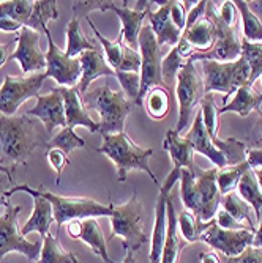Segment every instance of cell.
<instances>
[{"label": "cell", "instance_id": "obj_1", "mask_svg": "<svg viewBox=\"0 0 262 263\" xmlns=\"http://www.w3.org/2000/svg\"><path fill=\"white\" fill-rule=\"evenodd\" d=\"M44 125L27 115L7 117L0 114V162L27 165V159L38 147L46 148L51 140Z\"/></svg>", "mask_w": 262, "mask_h": 263}, {"label": "cell", "instance_id": "obj_2", "mask_svg": "<svg viewBox=\"0 0 262 263\" xmlns=\"http://www.w3.org/2000/svg\"><path fill=\"white\" fill-rule=\"evenodd\" d=\"M101 137H103V145L95 148V152L106 155V158H109L115 164L118 181L125 183L130 172L141 171L146 172L150 177V180L161 187L160 181L156 180L155 174L149 167V159L153 155L152 148L137 147L125 131L117 134H103Z\"/></svg>", "mask_w": 262, "mask_h": 263}, {"label": "cell", "instance_id": "obj_3", "mask_svg": "<svg viewBox=\"0 0 262 263\" xmlns=\"http://www.w3.org/2000/svg\"><path fill=\"white\" fill-rule=\"evenodd\" d=\"M87 109L100 114V134H117L125 131L127 117L134 110V103L130 101L124 91H114L109 84L87 90L82 95Z\"/></svg>", "mask_w": 262, "mask_h": 263}, {"label": "cell", "instance_id": "obj_4", "mask_svg": "<svg viewBox=\"0 0 262 263\" xmlns=\"http://www.w3.org/2000/svg\"><path fill=\"white\" fill-rule=\"evenodd\" d=\"M14 193H27L30 196H40L43 199H46L53 205L54 210V221L57 224V227L60 229L65 222L69 221H85L90 218H100V216H111L112 214V208L111 203L109 205H103L93 199L89 197H65V196H57L54 193H49L43 187L40 189H33L29 184H16L13 186V189L10 191V197Z\"/></svg>", "mask_w": 262, "mask_h": 263}, {"label": "cell", "instance_id": "obj_5", "mask_svg": "<svg viewBox=\"0 0 262 263\" xmlns=\"http://www.w3.org/2000/svg\"><path fill=\"white\" fill-rule=\"evenodd\" d=\"M198 62L188 60L185 66L179 71L176 79V97L179 103V122L176 126V133L182 136V133L191 128L195 117L201 109V103L205 97L204 91V79L196 68Z\"/></svg>", "mask_w": 262, "mask_h": 263}, {"label": "cell", "instance_id": "obj_6", "mask_svg": "<svg viewBox=\"0 0 262 263\" xmlns=\"http://www.w3.org/2000/svg\"><path fill=\"white\" fill-rule=\"evenodd\" d=\"M202 79L204 91L208 93H223V106L228 104V100L232 93L240 87L248 84L250 66L243 57L234 62H215L202 60Z\"/></svg>", "mask_w": 262, "mask_h": 263}, {"label": "cell", "instance_id": "obj_7", "mask_svg": "<svg viewBox=\"0 0 262 263\" xmlns=\"http://www.w3.org/2000/svg\"><path fill=\"white\" fill-rule=\"evenodd\" d=\"M111 238L120 236L125 251H137L142 245L149 243V236L142 229L144 221V205L137 200L136 191L124 205L111 203Z\"/></svg>", "mask_w": 262, "mask_h": 263}, {"label": "cell", "instance_id": "obj_8", "mask_svg": "<svg viewBox=\"0 0 262 263\" xmlns=\"http://www.w3.org/2000/svg\"><path fill=\"white\" fill-rule=\"evenodd\" d=\"M139 54H141V88L136 106H144L147 93L153 87H164L161 78V47L150 26H144L139 35Z\"/></svg>", "mask_w": 262, "mask_h": 263}, {"label": "cell", "instance_id": "obj_9", "mask_svg": "<svg viewBox=\"0 0 262 263\" xmlns=\"http://www.w3.org/2000/svg\"><path fill=\"white\" fill-rule=\"evenodd\" d=\"M205 16H208L217 29V41L215 46L207 52H195L189 60L202 62V60H215V62H234L242 57V40L239 38L237 26L231 27L220 19L218 16V4L207 2Z\"/></svg>", "mask_w": 262, "mask_h": 263}, {"label": "cell", "instance_id": "obj_10", "mask_svg": "<svg viewBox=\"0 0 262 263\" xmlns=\"http://www.w3.org/2000/svg\"><path fill=\"white\" fill-rule=\"evenodd\" d=\"M22 211L21 205L5 203V210L0 214V261L10 252H21L29 260H38L43 241H27L18 226V216Z\"/></svg>", "mask_w": 262, "mask_h": 263}, {"label": "cell", "instance_id": "obj_11", "mask_svg": "<svg viewBox=\"0 0 262 263\" xmlns=\"http://www.w3.org/2000/svg\"><path fill=\"white\" fill-rule=\"evenodd\" d=\"M44 79H47L44 73H33L21 78L7 74L0 87V114L13 117L26 100L33 97L38 98Z\"/></svg>", "mask_w": 262, "mask_h": 263}, {"label": "cell", "instance_id": "obj_12", "mask_svg": "<svg viewBox=\"0 0 262 263\" xmlns=\"http://www.w3.org/2000/svg\"><path fill=\"white\" fill-rule=\"evenodd\" d=\"M47 40V51L46 55V78H53L62 87H76L78 81L81 79V60L79 57L71 59L62 51L60 47L54 43L51 36V30L46 33Z\"/></svg>", "mask_w": 262, "mask_h": 263}, {"label": "cell", "instance_id": "obj_13", "mask_svg": "<svg viewBox=\"0 0 262 263\" xmlns=\"http://www.w3.org/2000/svg\"><path fill=\"white\" fill-rule=\"evenodd\" d=\"M180 180V169L174 167L172 172L166 178L164 184H161L160 193L155 203V221L152 230V241H150V263H160L161 254L166 243V235H168V200L171 197V191L176 183Z\"/></svg>", "mask_w": 262, "mask_h": 263}, {"label": "cell", "instance_id": "obj_14", "mask_svg": "<svg viewBox=\"0 0 262 263\" xmlns=\"http://www.w3.org/2000/svg\"><path fill=\"white\" fill-rule=\"evenodd\" d=\"M254 232L251 229L247 230H224L212 221L210 226L202 232L201 241L208 245L212 249L218 251L224 257H237L240 255L248 246L253 245Z\"/></svg>", "mask_w": 262, "mask_h": 263}, {"label": "cell", "instance_id": "obj_15", "mask_svg": "<svg viewBox=\"0 0 262 263\" xmlns=\"http://www.w3.org/2000/svg\"><path fill=\"white\" fill-rule=\"evenodd\" d=\"M195 181H196V191H198V200H199V206H198V213L195 216L202 221V222H210L221 205V193L217 184V175H218V169L213 167V169H199L196 167L195 172Z\"/></svg>", "mask_w": 262, "mask_h": 263}, {"label": "cell", "instance_id": "obj_16", "mask_svg": "<svg viewBox=\"0 0 262 263\" xmlns=\"http://www.w3.org/2000/svg\"><path fill=\"white\" fill-rule=\"evenodd\" d=\"M8 60H18L24 74L41 73L46 71V55L40 47V33L32 29L22 27L16 38V49L10 54Z\"/></svg>", "mask_w": 262, "mask_h": 263}, {"label": "cell", "instance_id": "obj_17", "mask_svg": "<svg viewBox=\"0 0 262 263\" xmlns=\"http://www.w3.org/2000/svg\"><path fill=\"white\" fill-rule=\"evenodd\" d=\"M26 115L37 117L44 125L47 134H51L56 126H66L65 118V104L59 91V87L51 88V93L40 95L37 98V106L29 109Z\"/></svg>", "mask_w": 262, "mask_h": 263}, {"label": "cell", "instance_id": "obj_18", "mask_svg": "<svg viewBox=\"0 0 262 263\" xmlns=\"http://www.w3.org/2000/svg\"><path fill=\"white\" fill-rule=\"evenodd\" d=\"M59 91L63 98L65 104V118H66V126L73 128L75 126H84L92 134L100 131V125L92 120L89 115V109L85 107L82 97L79 93L78 87H59Z\"/></svg>", "mask_w": 262, "mask_h": 263}, {"label": "cell", "instance_id": "obj_19", "mask_svg": "<svg viewBox=\"0 0 262 263\" xmlns=\"http://www.w3.org/2000/svg\"><path fill=\"white\" fill-rule=\"evenodd\" d=\"M189 142H191V147H193V152L195 153H199L202 156H205L213 165L217 167L218 171L221 169H226L229 167L228 164V159L226 156L223 155V152L210 140L204 125H202V115H201V110L198 112V115L195 117V122L191 125V128L188 129V133L185 134Z\"/></svg>", "mask_w": 262, "mask_h": 263}, {"label": "cell", "instance_id": "obj_20", "mask_svg": "<svg viewBox=\"0 0 262 263\" xmlns=\"http://www.w3.org/2000/svg\"><path fill=\"white\" fill-rule=\"evenodd\" d=\"M174 0H166L163 2V5H158L156 11H149L147 13V19L150 22V27L152 32L156 36V43L158 46H164V44H169V46H177V43L182 38V32L174 26V22L171 19V5H172Z\"/></svg>", "mask_w": 262, "mask_h": 263}, {"label": "cell", "instance_id": "obj_21", "mask_svg": "<svg viewBox=\"0 0 262 263\" xmlns=\"http://www.w3.org/2000/svg\"><path fill=\"white\" fill-rule=\"evenodd\" d=\"M128 2H124V5H117V2H109L108 11H114L118 19L122 21V35L124 43L130 46L131 49L139 52V35L142 30V22L147 17V13L150 11H136L134 8H130L127 5Z\"/></svg>", "mask_w": 262, "mask_h": 263}, {"label": "cell", "instance_id": "obj_22", "mask_svg": "<svg viewBox=\"0 0 262 263\" xmlns=\"http://www.w3.org/2000/svg\"><path fill=\"white\" fill-rule=\"evenodd\" d=\"M81 60V79H79V93L81 97L89 90V85L97 81L100 76H115V71L108 65L104 55L100 49L85 51L79 55Z\"/></svg>", "mask_w": 262, "mask_h": 263}, {"label": "cell", "instance_id": "obj_23", "mask_svg": "<svg viewBox=\"0 0 262 263\" xmlns=\"http://www.w3.org/2000/svg\"><path fill=\"white\" fill-rule=\"evenodd\" d=\"M163 148L169 153L174 167H177V169H188L191 174L195 172V169L198 167L195 162V152L191 147V142H189L186 136H180L174 129H169L166 133Z\"/></svg>", "mask_w": 262, "mask_h": 263}, {"label": "cell", "instance_id": "obj_24", "mask_svg": "<svg viewBox=\"0 0 262 263\" xmlns=\"http://www.w3.org/2000/svg\"><path fill=\"white\" fill-rule=\"evenodd\" d=\"M188 246V243L182 238L177 226V214L172 196L168 200V235H166V243L161 254L160 263H179L182 251Z\"/></svg>", "mask_w": 262, "mask_h": 263}, {"label": "cell", "instance_id": "obj_25", "mask_svg": "<svg viewBox=\"0 0 262 263\" xmlns=\"http://www.w3.org/2000/svg\"><path fill=\"white\" fill-rule=\"evenodd\" d=\"M182 38L191 44L195 52H207L215 46L217 41L215 24L208 16H202L191 27L183 30Z\"/></svg>", "mask_w": 262, "mask_h": 263}, {"label": "cell", "instance_id": "obj_26", "mask_svg": "<svg viewBox=\"0 0 262 263\" xmlns=\"http://www.w3.org/2000/svg\"><path fill=\"white\" fill-rule=\"evenodd\" d=\"M33 197V213L30 219L22 226L21 233L24 236H27L32 232H38L41 238H44L49 233V229L54 221V210L53 205L47 202L46 199L40 196H32Z\"/></svg>", "mask_w": 262, "mask_h": 263}, {"label": "cell", "instance_id": "obj_27", "mask_svg": "<svg viewBox=\"0 0 262 263\" xmlns=\"http://www.w3.org/2000/svg\"><path fill=\"white\" fill-rule=\"evenodd\" d=\"M262 93H257L251 85H243L235 91V97L218 109V115L226 112H235L240 117H248L253 110H260Z\"/></svg>", "mask_w": 262, "mask_h": 263}, {"label": "cell", "instance_id": "obj_28", "mask_svg": "<svg viewBox=\"0 0 262 263\" xmlns=\"http://www.w3.org/2000/svg\"><path fill=\"white\" fill-rule=\"evenodd\" d=\"M81 22H79V17L73 16L68 24H66V30H65V35H66V49H65V54L71 59H76L79 57L82 52L85 51H95L98 49L97 44L93 41H90L84 32L81 30Z\"/></svg>", "mask_w": 262, "mask_h": 263}, {"label": "cell", "instance_id": "obj_29", "mask_svg": "<svg viewBox=\"0 0 262 263\" xmlns=\"http://www.w3.org/2000/svg\"><path fill=\"white\" fill-rule=\"evenodd\" d=\"M79 240L82 243H85L103 261H106V263H117L108 254V248H106V240H104L103 230H101L98 221L95 219V218L82 221V233H81Z\"/></svg>", "mask_w": 262, "mask_h": 263}, {"label": "cell", "instance_id": "obj_30", "mask_svg": "<svg viewBox=\"0 0 262 263\" xmlns=\"http://www.w3.org/2000/svg\"><path fill=\"white\" fill-rule=\"evenodd\" d=\"M87 22H89V26H90V29H92V33L97 36V41L101 44V47L104 49V54H106V62H108V65L114 69V71H117L118 68H120V65H122V59H124V51H125V43H124V35H122V32H120V35H118V38L115 40V41H111V40H108L98 29H97V26L92 22V19L87 16Z\"/></svg>", "mask_w": 262, "mask_h": 263}, {"label": "cell", "instance_id": "obj_31", "mask_svg": "<svg viewBox=\"0 0 262 263\" xmlns=\"http://www.w3.org/2000/svg\"><path fill=\"white\" fill-rule=\"evenodd\" d=\"M221 208L228 211L231 216L242 224H247L250 229L256 230L254 227V216H253V208L240 197L237 191H232L229 194H224L221 199Z\"/></svg>", "mask_w": 262, "mask_h": 263}, {"label": "cell", "instance_id": "obj_32", "mask_svg": "<svg viewBox=\"0 0 262 263\" xmlns=\"http://www.w3.org/2000/svg\"><path fill=\"white\" fill-rule=\"evenodd\" d=\"M57 17H59V11L56 7V2H51V0L33 2V10H32L29 22L26 24V27L35 30L37 33H46L49 30L47 29V22L54 21Z\"/></svg>", "mask_w": 262, "mask_h": 263}, {"label": "cell", "instance_id": "obj_33", "mask_svg": "<svg viewBox=\"0 0 262 263\" xmlns=\"http://www.w3.org/2000/svg\"><path fill=\"white\" fill-rule=\"evenodd\" d=\"M237 193L240 194V197L253 208L256 219H259V211L262 210V191L257 184L256 175L253 169H250L237 184Z\"/></svg>", "mask_w": 262, "mask_h": 263}, {"label": "cell", "instance_id": "obj_34", "mask_svg": "<svg viewBox=\"0 0 262 263\" xmlns=\"http://www.w3.org/2000/svg\"><path fill=\"white\" fill-rule=\"evenodd\" d=\"M76 255L73 252H66L60 243L59 238L47 233L43 238V246H41V254L37 263H75Z\"/></svg>", "mask_w": 262, "mask_h": 263}, {"label": "cell", "instance_id": "obj_35", "mask_svg": "<svg viewBox=\"0 0 262 263\" xmlns=\"http://www.w3.org/2000/svg\"><path fill=\"white\" fill-rule=\"evenodd\" d=\"M213 221V219H212ZM210 221V222H212ZM210 222H202L199 221L191 211H188L186 208H183L177 218V226H179V232L182 235L183 240L189 245V243H198L201 241V235L202 232L210 226Z\"/></svg>", "mask_w": 262, "mask_h": 263}, {"label": "cell", "instance_id": "obj_36", "mask_svg": "<svg viewBox=\"0 0 262 263\" xmlns=\"http://www.w3.org/2000/svg\"><path fill=\"white\" fill-rule=\"evenodd\" d=\"M234 5L240 14V19H242L243 40H247L250 43H262V24L256 17V14L250 10L248 2H243V0H235Z\"/></svg>", "mask_w": 262, "mask_h": 263}, {"label": "cell", "instance_id": "obj_37", "mask_svg": "<svg viewBox=\"0 0 262 263\" xmlns=\"http://www.w3.org/2000/svg\"><path fill=\"white\" fill-rule=\"evenodd\" d=\"M146 110L152 120H164V117L169 112L171 98L164 87H153L144 100Z\"/></svg>", "mask_w": 262, "mask_h": 263}, {"label": "cell", "instance_id": "obj_38", "mask_svg": "<svg viewBox=\"0 0 262 263\" xmlns=\"http://www.w3.org/2000/svg\"><path fill=\"white\" fill-rule=\"evenodd\" d=\"M250 171V165L247 161L237 164V165H229L226 169H221L218 171V175H217V184H218V189L221 196L224 194H229L232 191L237 189V184H239L240 178Z\"/></svg>", "mask_w": 262, "mask_h": 263}, {"label": "cell", "instance_id": "obj_39", "mask_svg": "<svg viewBox=\"0 0 262 263\" xmlns=\"http://www.w3.org/2000/svg\"><path fill=\"white\" fill-rule=\"evenodd\" d=\"M242 57L250 66V79L247 85H254L262 78V43H250L242 40Z\"/></svg>", "mask_w": 262, "mask_h": 263}, {"label": "cell", "instance_id": "obj_40", "mask_svg": "<svg viewBox=\"0 0 262 263\" xmlns=\"http://www.w3.org/2000/svg\"><path fill=\"white\" fill-rule=\"evenodd\" d=\"M85 147V140L82 137H79L73 128L65 126L56 137H53L49 142H47L46 150L51 148H59L62 150L65 155H69L73 150L76 148H84Z\"/></svg>", "mask_w": 262, "mask_h": 263}, {"label": "cell", "instance_id": "obj_41", "mask_svg": "<svg viewBox=\"0 0 262 263\" xmlns=\"http://www.w3.org/2000/svg\"><path fill=\"white\" fill-rule=\"evenodd\" d=\"M185 60L180 57V54L177 52L176 46L169 51V54L166 55L161 60V78H163V84L164 88H176V79L179 71L185 66Z\"/></svg>", "mask_w": 262, "mask_h": 263}, {"label": "cell", "instance_id": "obj_42", "mask_svg": "<svg viewBox=\"0 0 262 263\" xmlns=\"http://www.w3.org/2000/svg\"><path fill=\"white\" fill-rule=\"evenodd\" d=\"M180 197L183 202V206L191 211L193 214L198 213L199 200H198V191H196V181L195 175L188 169H180Z\"/></svg>", "mask_w": 262, "mask_h": 263}, {"label": "cell", "instance_id": "obj_43", "mask_svg": "<svg viewBox=\"0 0 262 263\" xmlns=\"http://www.w3.org/2000/svg\"><path fill=\"white\" fill-rule=\"evenodd\" d=\"M115 78L122 85V91L125 97L136 104L141 88V76L139 73H128V71H115Z\"/></svg>", "mask_w": 262, "mask_h": 263}, {"label": "cell", "instance_id": "obj_44", "mask_svg": "<svg viewBox=\"0 0 262 263\" xmlns=\"http://www.w3.org/2000/svg\"><path fill=\"white\" fill-rule=\"evenodd\" d=\"M221 263H262V248L248 246L240 255L224 257L221 255Z\"/></svg>", "mask_w": 262, "mask_h": 263}, {"label": "cell", "instance_id": "obj_45", "mask_svg": "<svg viewBox=\"0 0 262 263\" xmlns=\"http://www.w3.org/2000/svg\"><path fill=\"white\" fill-rule=\"evenodd\" d=\"M117 71H128V73H139L141 71V54L125 44L122 65Z\"/></svg>", "mask_w": 262, "mask_h": 263}, {"label": "cell", "instance_id": "obj_46", "mask_svg": "<svg viewBox=\"0 0 262 263\" xmlns=\"http://www.w3.org/2000/svg\"><path fill=\"white\" fill-rule=\"evenodd\" d=\"M47 161H49L51 167L57 172V180H56V184H60V177H62V171L65 169V167L69 164V159L68 156L59 150V148H51V150H47Z\"/></svg>", "mask_w": 262, "mask_h": 263}, {"label": "cell", "instance_id": "obj_47", "mask_svg": "<svg viewBox=\"0 0 262 263\" xmlns=\"http://www.w3.org/2000/svg\"><path fill=\"white\" fill-rule=\"evenodd\" d=\"M213 221H215V224L224 230H247L250 229L247 224H242L239 221H235L231 214L228 211H224L223 208H218L217 214H215V218H213ZM253 230V229H251Z\"/></svg>", "mask_w": 262, "mask_h": 263}, {"label": "cell", "instance_id": "obj_48", "mask_svg": "<svg viewBox=\"0 0 262 263\" xmlns=\"http://www.w3.org/2000/svg\"><path fill=\"white\" fill-rule=\"evenodd\" d=\"M109 2L98 0V2H75L73 4V13L76 17L87 16L92 11H108Z\"/></svg>", "mask_w": 262, "mask_h": 263}, {"label": "cell", "instance_id": "obj_49", "mask_svg": "<svg viewBox=\"0 0 262 263\" xmlns=\"http://www.w3.org/2000/svg\"><path fill=\"white\" fill-rule=\"evenodd\" d=\"M237 14H239V11H237L234 2H229V0L221 2V7H218V16L226 26H231V27L237 26Z\"/></svg>", "mask_w": 262, "mask_h": 263}, {"label": "cell", "instance_id": "obj_50", "mask_svg": "<svg viewBox=\"0 0 262 263\" xmlns=\"http://www.w3.org/2000/svg\"><path fill=\"white\" fill-rule=\"evenodd\" d=\"M186 10H185V2H177L174 0L171 5V19L174 22V26L183 33L185 26H186Z\"/></svg>", "mask_w": 262, "mask_h": 263}, {"label": "cell", "instance_id": "obj_51", "mask_svg": "<svg viewBox=\"0 0 262 263\" xmlns=\"http://www.w3.org/2000/svg\"><path fill=\"white\" fill-rule=\"evenodd\" d=\"M259 117H257V120L248 136V142H245L247 145H254V148H262V110L257 112Z\"/></svg>", "mask_w": 262, "mask_h": 263}, {"label": "cell", "instance_id": "obj_52", "mask_svg": "<svg viewBox=\"0 0 262 263\" xmlns=\"http://www.w3.org/2000/svg\"><path fill=\"white\" fill-rule=\"evenodd\" d=\"M13 178L7 174H0V206H5V203L10 200V191L13 189Z\"/></svg>", "mask_w": 262, "mask_h": 263}, {"label": "cell", "instance_id": "obj_53", "mask_svg": "<svg viewBox=\"0 0 262 263\" xmlns=\"http://www.w3.org/2000/svg\"><path fill=\"white\" fill-rule=\"evenodd\" d=\"M250 169H262V148H248L247 159Z\"/></svg>", "mask_w": 262, "mask_h": 263}, {"label": "cell", "instance_id": "obj_54", "mask_svg": "<svg viewBox=\"0 0 262 263\" xmlns=\"http://www.w3.org/2000/svg\"><path fill=\"white\" fill-rule=\"evenodd\" d=\"M66 233L69 238H73V240H79L81 238V233H82V221L79 219H75V221H69L66 222Z\"/></svg>", "mask_w": 262, "mask_h": 263}, {"label": "cell", "instance_id": "obj_55", "mask_svg": "<svg viewBox=\"0 0 262 263\" xmlns=\"http://www.w3.org/2000/svg\"><path fill=\"white\" fill-rule=\"evenodd\" d=\"M16 43V38L8 41L7 44H0V68L4 66L5 62H8V57H10V49H11V46Z\"/></svg>", "mask_w": 262, "mask_h": 263}, {"label": "cell", "instance_id": "obj_56", "mask_svg": "<svg viewBox=\"0 0 262 263\" xmlns=\"http://www.w3.org/2000/svg\"><path fill=\"white\" fill-rule=\"evenodd\" d=\"M199 258H201V263H221V258L218 257V254H215L213 251L201 252Z\"/></svg>", "mask_w": 262, "mask_h": 263}, {"label": "cell", "instance_id": "obj_57", "mask_svg": "<svg viewBox=\"0 0 262 263\" xmlns=\"http://www.w3.org/2000/svg\"><path fill=\"white\" fill-rule=\"evenodd\" d=\"M254 248H262V210L259 211V229L254 232V238H253V245Z\"/></svg>", "mask_w": 262, "mask_h": 263}, {"label": "cell", "instance_id": "obj_58", "mask_svg": "<svg viewBox=\"0 0 262 263\" xmlns=\"http://www.w3.org/2000/svg\"><path fill=\"white\" fill-rule=\"evenodd\" d=\"M248 7L262 24V0H251V2H248Z\"/></svg>", "mask_w": 262, "mask_h": 263}, {"label": "cell", "instance_id": "obj_59", "mask_svg": "<svg viewBox=\"0 0 262 263\" xmlns=\"http://www.w3.org/2000/svg\"><path fill=\"white\" fill-rule=\"evenodd\" d=\"M122 263H136V257L133 251H125V258Z\"/></svg>", "mask_w": 262, "mask_h": 263}, {"label": "cell", "instance_id": "obj_60", "mask_svg": "<svg viewBox=\"0 0 262 263\" xmlns=\"http://www.w3.org/2000/svg\"><path fill=\"white\" fill-rule=\"evenodd\" d=\"M253 172H254L256 180H257V184H259V187H260V191H262V169H254Z\"/></svg>", "mask_w": 262, "mask_h": 263}, {"label": "cell", "instance_id": "obj_61", "mask_svg": "<svg viewBox=\"0 0 262 263\" xmlns=\"http://www.w3.org/2000/svg\"><path fill=\"white\" fill-rule=\"evenodd\" d=\"M13 171H14V169H11V167H4L2 164H0V174H7L8 177L13 178V174H11Z\"/></svg>", "mask_w": 262, "mask_h": 263}, {"label": "cell", "instance_id": "obj_62", "mask_svg": "<svg viewBox=\"0 0 262 263\" xmlns=\"http://www.w3.org/2000/svg\"><path fill=\"white\" fill-rule=\"evenodd\" d=\"M75 263H79V261H78V258H76V261H75Z\"/></svg>", "mask_w": 262, "mask_h": 263}, {"label": "cell", "instance_id": "obj_63", "mask_svg": "<svg viewBox=\"0 0 262 263\" xmlns=\"http://www.w3.org/2000/svg\"><path fill=\"white\" fill-rule=\"evenodd\" d=\"M260 82H262V78H260Z\"/></svg>", "mask_w": 262, "mask_h": 263}]
</instances>
